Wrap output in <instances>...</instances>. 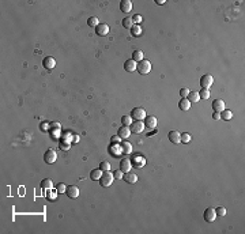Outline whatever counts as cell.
<instances>
[{"mask_svg": "<svg viewBox=\"0 0 245 234\" xmlns=\"http://www.w3.org/2000/svg\"><path fill=\"white\" fill-rule=\"evenodd\" d=\"M136 71L139 72L140 75H147L150 74V71H151V63L149 61V60H142V61L138 63V68Z\"/></svg>", "mask_w": 245, "mask_h": 234, "instance_id": "cell-1", "label": "cell"}, {"mask_svg": "<svg viewBox=\"0 0 245 234\" xmlns=\"http://www.w3.org/2000/svg\"><path fill=\"white\" fill-rule=\"evenodd\" d=\"M212 83H214V78H212V75L210 74H204L202 78H200V86L202 88H211Z\"/></svg>", "mask_w": 245, "mask_h": 234, "instance_id": "cell-2", "label": "cell"}, {"mask_svg": "<svg viewBox=\"0 0 245 234\" xmlns=\"http://www.w3.org/2000/svg\"><path fill=\"white\" fill-rule=\"evenodd\" d=\"M131 117L135 119V120L142 121V120L146 119V110H144L143 107H140V106L135 107V109H132V112H131Z\"/></svg>", "mask_w": 245, "mask_h": 234, "instance_id": "cell-3", "label": "cell"}, {"mask_svg": "<svg viewBox=\"0 0 245 234\" xmlns=\"http://www.w3.org/2000/svg\"><path fill=\"white\" fill-rule=\"evenodd\" d=\"M113 180H115V177H113V174L111 172H103L101 178H99V181H101V185L102 186H111Z\"/></svg>", "mask_w": 245, "mask_h": 234, "instance_id": "cell-4", "label": "cell"}, {"mask_svg": "<svg viewBox=\"0 0 245 234\" xmlns=\"http://www.w3.org/2000/svg\"><path fill=\"white\" fill-rule=\"evenodd\" d=\"M203 216H204V220H206L207 223H211V222H214V220L216 219L215 208H212V207H208V208H206V211H204Z\"/></svg>", "mask_w": 245, "mask_h": 234, "instance_id": "cell-5", "label": "cell"}, {"mask_svg": "<svg viewBox=\"0 0 245 234\" xmlns=\"http://www.w3.org/2000/svg\"><path fill=\"white\" fill-rule=\"evenodd\" d=\"M56 159H57V153H56L53 148L46 150V153L44 154V161H45L46 163H55Z\"/></svg>", "mask_w": 245, "mask_h": 234, "instance_id": "cell-6", "label": "cell"}, {"mask_svg": "<svg viewBox=\"0 0 245 234\" xmlns=\"http://www.w3.org/2000/svg\"><path fill=\"white\" fill-rule=\"evenodd\" d=\"M157 117L155 116H146L144 119V127L150 128V129H155L157 128Z\"/></svg>", "mask_w": 245, "mask_h": 234, "instance_id": "cell-7", "label": "cell"}, {"mask_svg": "<svg viewBox=\"0 0 245 234\" xmlns=\"http://www.w3.org/2000/svg\"><path fill=\"white\" fill-rule=\"evenodd\" d=\"M143 131H144V123L143 121L136 120L134 124H131V132H134V134H142Z\"/></svg>", "mask_w": 245, "mask_h": 234, "instance_id": "cell-8", "label": "cell"}, {"mask_svg": "<svg viewBox=\"0 0 245 234\" xmlns=\"http://www.w3.org/2000/svg\"><path fill=\"white\" fill-rule=\"evenodd\" d=\"M168 139L173 144H178V143H181V134L178 131H170L168 135Z\"/></svg>", "mask_w": 245, "mask_h": 234, "instance_id": "cell-9", "label": "cell"}, {"mask_svg": "<svg viewBox=\"0 0 245 234\" xmlns=\"http://www.w3.org/2000/svg\"><path fill=\"white\" fill-rule=\"evenodd\" d=\"M131 169H132V162H131V159L125 158V159L120 161V170H121L122 173L131 172Z\"/></svg>", "mask_w": 245, "mask_h": 234, "instance_id": "cell-10", "label": "cell"}, {"mask_svg": "<svg viewBox=\"0 0 245 234\" xmlns=\"http://www.w3.org/2000/svg\"><path fill=\"white\" fill-rule=\"evenodd\" d=\"M212 109H214V112L222 113L226 109V107H225V102L221 99V98H218V99H215L214 102H212Z\"/></svg>", "mask_w": 245, "mask_h": 234, "instance_id": "cell-11", "label": "cell"}, {"mask_svg": "<svg viewBox=\"0 0 245 234\" xmlns=\"http://www.w3.org/2000/svg\"><path fill=\"white\" fill-rule=\"evenodd\" d=\"M131 135V128L130 127H125V125H122L121 128H119L117 131V136L120 139H128Z\"/></svg>", "mask_w": 245, "mask_h": 234, "instance_id": "cell-12", "label": "cell"}, {"mask_svg": "<svg viewBox=\"0 0 245 234\" xmlns=\"http://www.w3.org/2000/svg\"><path fill=\"white\" fill-rule=\"evenodd\" d=\"M65 193L68 195V197L76 199V197H79V188H78V186H75V185H71V186H68V188H67Z\"/></svg>", "mask_w": 245, "mask_h": 234, "instance_id": "cell-13", "label": "cell"}, {"mask_svg": "<svg viewBox=\"0 0 245 234\" xmlns=\"http://www.w3.org/2000/svg\"><path fill=\"white\" fill-rule=\"evenodd\" d=\"M136 68H138V63L132 59L127 60V61L124 63V69L127 72H134V71H136Z\"/></svg>", "mask_w": 245, "mask_h": 234, "instance_id": "cell-14", "label": "cell"}, {"mask_svg": "<svg viewBox=\"0 0 245 234\" xmlns=\"http://www.w3.org/2000/svg\"><path fill=\"white\" fill-rule=\"evenodd\" d=\"M122 178H124V181L128 182V184H135V182H138V176L132 172H127L124 176H122Z\"/></svg>", "mask_w": 245, "mask_h": 234, "instance_id": "cell-15", "label": "cell"}, {"mask_svg": "<svg viewBox=\"0 0 245 234\" xmlns=\"http://www.w3.org/2000/svg\"><path fill=\"white\" fill-rule=\"evenodd\" d=\"M95 33L98 34V36H106V34L109 33V26L106 23H99L98 26L95 27Z\"/></svg>", "mask_w": 245, "mask_h": 234, "instance_id": "cell-16", "label": "cell"}, {"mask_svg": "<svg viewBox=\"0 0 245 234\" xmlns=\"http://www.w3.org/2000/svg\"><path fill=\"white\" fill-rule=\"evenodd\" d=\"M120 10L122 12H130L132 10V2L131 0H121L120 2Z\"/></svg>", "mask_w": 245, "mask_h": 234, "instance_id": "cell-17", "label": "cell"}, {"mask_svg": "<svg viewBox=\"0 0 245 234\" xmlns=\"http://www.w3.org/2000/svg\"><path fill=\"white\" fill-rule=\"evenodd\" d=\"M42 64H44V67H45L46 69H52V68H55V65H56V60L53 57H51V56H48V57L44 59Z\"/></svg>", "mask_w": 245, "mask_h": 234, "instance_id": "cell-18", "label": "cell"}, {"mask_svg": "<svg viewBox=\"0 0 245 234\" xmlns=\"http://www.w3.org/2000/svg\"><path fill=\"white\" fill-rule=\"evenodd\" d=\"M178 107H180L181 110H184V112L189 110L191 109V102L188 101V98H181L180 102H178Z\"/></svg>", "mask_w": 245, "mask_h": 234, "instance_id": "cell-19", "label": "cell"}, {"mask_svg": "<svg viewBox=\"0 0 245 234\" xmlns=\"http://www.w3.org/2000/svg\"><path fill=\"white\" fill-rule=\"evenodd\" d=\"M120 147H121V151L124 154H131V153H132V144H131L130 142H127V140L121 142Z\"/></svg>", "mask_w": 245, "mask_h": 234, "instance_id": "cell-20", "label": "cell"}, {"mask_svg": "<svg viewBox=\"0 0 245 234\" xmlns=\"http://www.w3.org/2000/svg\"><path fill=\"white\" fill-rule=\"evenodd\" d=\"M188 101H189L191 103H195V102H197V101L200 99V97H199V93L197 91H189V94H188Z\"/></svg>", "mask_w": 245, "mask_h": 234, "instance_id": "cell-21", "label": "cell"}, {"mask_svg": "<svg viewBox=\"0 0 245 234\" xmlns=\"http://www.w3.org/2000/svg\"><path fill=\"white\" fill-rule=\"evenodd\" d=\"M132 165H134L135 167H143L144 165H146V159H144V158H142V157H135Z\"/></svg>", "mask_w": 245, "mask_h": 234, "instance_id": "cell-22", "label": "cell"}, {"mask_svg": "<svg viewBox=\"0 0 245 234\" xmlns=\"http://www.w3.org/2000/svg\"><path fill=\"white\" fill-rule=\"evenodd\" d=\"M102 170L101 169H94L91 172V174H90V177H91V180H94V181H99V178H101L102 176Z\"/></svg>", "mask_w": 245, "mask_h": 234, "instance_id": "cell-23", "label": "cell"}, {"mask_svg": "<svg viewBox=\"0 0 245 234\" xmlns=\"http://www.w3.org/2000/svg\"><path fill=\"white\" fill-rule=\"evenodd\" d=\"M132 60H135L136 63L142 61L143 60V52L142 50H134L132 52Z\"/></svg>", "mask_w": 245, "mask_h": 234, "instance_id": "cell-24", "label": "cell"}, {"mask_svg": "<svg viewBox=\"0 0 245 234\" xmlns=\"http://www.w3.org/2000/svg\"><path fill=\"white\" fill-rule=\"evenodd\" d=\"M122 26H124L125 29H132V26H134L132 18H124V19H122Z\"/></svg>", "mask_w": 245, "mask_h": 234, "instance_id": "cell-25", "label": "cell"}, {"mask_svg": "<svg viewBox=\"0 0 245 234\" xmlns=\"http://www.w3.org/2000/svg\"><path fill=\"white\" fill-rule=\"evenodd\" d=\"M221 119H224V120H231V119H233V112H231V110L225 109L224 112L221 113Z\"/></svg>", "mask_w": 245, "mask_h": 234, "instance_id": "cell-26", "label": "cell"}, {"mask_svg": "<svg viewBox=\"0 0 245 234\" xmlns=\"http://www.w3.org/2000/svg\"><path fill=\"white\" fill-rule=\"evenodd\" d=\"M87 25H89L90 27H97L99 25V19L97 17H90V19L87 21Z\"/></svg>", "mask_w": 245, "mask_h": 234, "instance_id": "cell-27", "label": "cell"}, {"mask_svg": "<svg viewBox=\"0 0 245 234\" xmlns=\"http://www.w3.org/2000/svg\"><path fill=\"white\" fill-rule=\"evenodd\" d=\"M199 97H200V99H208L210 98V90L208 88H202V90L199 91Z\"/></svg>", "mask_w": 245, "mask_h": 234, "instance_id": "cell-28", "label": "cell"}, {"mask_svg": "<svg viewBox=\"0 0 245 234\" xmlns=\"http://www.w3.org/2000/svg\"><path fill=\"white\" fill-rule=\"evenodd\" d=\"M121 123H122V125H125V127H130V125L132 124V117L131 116H122Z\"/></svg>", "mask_w": 245, "mask_h": 234, "instance_id": "cell-29", "label": "cell"}, {"mask_svg": "<svg viewBox=\"0 0 245 234\" xmlns=\"http://www.w3.org/2000/svg\"><path fill=\"white\" fill-rule=\"evenodd\" d=\"M52 186H53V184H52V181L49 178H45L42 182H41V188H42V189H51Z\"/></svg>", "mask_w": 245, "mask_h": 234, "instance_id": "cell-30", "label": "cell"}, {"mask_svg": "<svg viewBox=\"0 0 245 234\" xmlns=\"http://www.w3.org/2000/svg\"><path fill=\"white\" fill-rule=\"evenodd\" d=\"M131 31H132L134 36H140V34H142V29H140L139 25H134L132 29H131Z\"/></svg>", "mask_w": 245, "mask_h": 234, "instance_id": "cell-31", "label": "cell"}, {"mask_svg": "<svg viewBox=\"0 0 245 234\" xmlns=\"http://www.w3.org/2000/svg\"><path fill=\"white\" fill-rule=\"evenodd\" d=\"M192 140V138H191L189 134H181V143H189V142Z\"/></svg>", "mask_w": 245, "mask_h": 234, "instance_id": "cell-32", "label": "cell"}, {"mask_svg": "<svg viewBox=\"0 0 245 234\" xmlns=\"http://www.w3.org/2000/svg\"><path fill=\"white\" fill-rule=\"evenodd\" d=\"M215 214H216V216H225V215H226V208L225 207L215 208Z\"/></svg>", "mask_w": 245, "mask_h": 234, "instance_id": "cell-33", "label": "cell"}, {"mask_svg": "<svg viewBox=\"0 0 245 234\" xmlns=\"http://www.w3.org/2000/svg\"><path fill=\"white\" fill-rule=\"evenodd\" d=\"M99 169H101L102 172H109V170H111V163L109 162H101Z\"/></svg>", "mask_w": 245, "mask_h": 234, "instance_id": "cell-34", "label": "cell"}, {"mask_svg": "<svg viewBox=\"0 0 245 234\" xmlns=\"http://www.w3.org/2000/svg\"><path fill=\"white\" fill-rule=\"evenodd\" d=\"M56 191H57V193H65V191H67V186L63 184V182H60V184L56 186Z\"/></svg>", "mask_w": 245, "mask_h": 234, "instance_id": "cell-35", "label": "cell"}, {"mask_svg": "<svg viewBox=\"0 0 245 234\" xmlns=\"http://www.w3.org/2000/svg\"><path fill=\"white\" fill-rule=\"evenodd\" d=\"M40 128H41V131H42V132H46V131H49V128H51V124L44 121V123H41Z\"/></svg>", "mask_w": 245, "mask_h": 234, "instance_id": "cell-36", "label": "cell"}, {"mask_svg": "<svg viewBox=\"0 0 245 234\" xmlns=\"http://www.w3.org/2000/svg\"><path fill=\"white\" fill-rule=\"evenodd\" d=\"M122 176H124V174H122V172H121L120 169H119V170H116V172L113 173V177H115L116 180H121V178H122Z\"/></svg>", "mask_w": 245, "mask_h": 234, "instance_id": "cell-37", "label": "cell"}, {"mask_svg": "<svg viewBox=\"0 0 245 234\" xmlns=\"http://www.w3.org/2000/svg\"><path fill=\"white\" fill-rule=\"evenodd\" d=\"M188 94H189V90H188V88H181L180 90V96L183 98H187Z\"/></svg>", "mask_w": 245, "mask_h": 234, "instance_id": "cell-38", "label": "cell"}, {"mask_svg": "<svg viewBox=\"0 0 245 234\" xmlns=\"http://www.w3.org/2000/svg\"><path fill=\"white\" fill-rule=\"evenodd\" d=\"M142 19H143L142 15H139V14H138V15H134V18H132L134 23H140V22H142Z\"/></svg>", "mask_w": 245, "mask_h": 234, "instance_id": "cell-39", "label": "cell"}, {"mask_svg": "<svg viewBox=\"0 0 245 234\" xmlns=\"http://www.w3.org/2000/svg\"><path fill=\"white\" fill-rule=\"evenodd\" d=\"M60 147H61V150L67 151L68 148H70V142H67V143H64V142H61V143H60Z\"/></svg>", "mask_w": 245, "mask_h": 234, "instance_id": "cell-40", "label": "cell"}, {"mask_svg": "<svg viewBox=\"0 0 245 234\" xmlns=\"http://www.w3.org/2000/svg\"><path fill=\"white\" fill-rule=\"evenodd\" d=\"M212 119H214V120H219V119H221V113L214 112V115H212Z\"/></svg>", "mask_w": 245, "mask_h": 234, "instance_id": "cell-41", "label": "cell"}, {"mask_svg": "<svg viewBox=\"0 0 245 234\" xmlns=\"http://www.w3.org/2000/svg\"><path fill=\"white\" fill-rule=\"evenodd\" d=\"M51 127H55V129H60V124L59 123H52Z\"/></svg>", "mask_w": 245, "mask_h": 234, "instance_id": "cell-42", "label": "cell"}, {"mask_svg": "<svg viewBox=\"0 0 245 234\" xmlns=\"http://www.w3.org/2000/svg\"><path fill=\"white\" fill-rule=\"evenodd\" d=\"M157 3H158V4H163V3H165V0H157Z\"/></svg>", "mask_w": 245, "mask_h": 234, "instance_id": "cell-43", "label": "cell"}]
</instances>
